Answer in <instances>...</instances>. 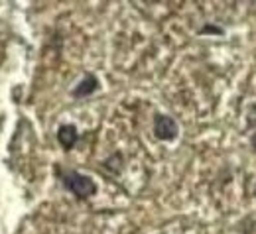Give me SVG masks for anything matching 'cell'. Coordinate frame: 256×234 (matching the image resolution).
Wrapping results in <instances>:
<instances>
[{
	"mask_svg": "<svg viewBox=\"0 0 256 234\" xmlns=\"http://www.w3.org/2000/svg\"><path fill=\"white\" fill-rule=\"evenodd\" d=\"M64 179V185L67 191H71L77 199H89L91 195H95L96 185L95 181L87 175H81L77 171H69V173H64L62 175Z\"/></svg>",
	"mask_w": 256,
	"mask_h": 234,
	"instance_id": "obj_1",
	"label": "cell"
},
{
	"mask_svg": "<svg viewBox=\"0 0 256 234\" xmlns=\"http://www.w3.org/2000/svg\"><path fill=\"white\" fill-rule=\"evenodd\" d=\"M98 89V81H96L95 75H91V73H87L85 77H83V81L73 89V97L75 99H81V97H87V95H91L93 91Z\"/></svg>",
	"mask_w": 256,
	"mask_h": 234,
	"instance_id": "obj_3",
	"label": "cell"
},
{
	"mask_svg": "<svg viewBox=\"0 0 256 234\" xmlns=\"http://www.w3.org/2000/svg\"><path fill=\"white\" fill-rule=\"evenodd\" d=\"M252 146H254V150H256V134L252 136Z\"/></svg>",
	"mask_w": 256,
	"mask_h": 234,
	"instance_id": "obj_5",
	"label": "cell"
},
{
	"mask_svg": "<svg viewBox=\"0 0 256 234\" xmlns=\"http://www.w3.org/2000/svg\"><path fill=\"white\" fill-rule=\"evenodd\" d=\"M58 140H60V144L64 146L65 150H71L75 146V142H77V128L73 124H64L60 128V132H58Z\"/></svg>",
	"mask_w": 256,
	"mask_h": 234,
	"instance_id": "obj_4",
	"label": "cell"
},
{
	"mask_svg": "<svg viewBox=\"0 0 256 234\" xmlns=\"http://www.w3.org/2000/svg\"><path fill=\"white\" fill-rule=\"evenodd\" d=\"M178 132H180V128H178V124H176V120L172 116L156 114V118H154V134H156V138L174 140V138H178Z\"/></svg>",
	"mask_w": 256,
	"mask_h": 234,
	"instance_id": "obj_2",
	"label": "cell"
}]
</instances>
